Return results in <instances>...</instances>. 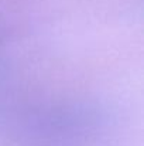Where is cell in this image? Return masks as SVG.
Returning a JSON list of instances; mask_svg holds the SVG:
<instances>
[{
  "mask_svg": "<svg viewBox=\"0 0 144 146\" xmlns=\"http://www.w3.org/2000/svg\"><path fill=\"white\" fill-rule=\"evenodd\" d=\"M114 118L85 101H37L0 109V132L13 146H107Z\"/></svg>",
  "mask_w": 144,
  "mask_h": 146,
  "instance_id": "cell-1",
  "label": "cell"
}]
</instances>
